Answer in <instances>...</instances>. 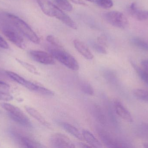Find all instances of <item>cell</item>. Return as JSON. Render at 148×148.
I'll return each instance as SVG.
<instances>
[{
  "instance_id": "obj_12",
  "label": "cell",
  "mask_w": 148,
  "mask_h": 148,
  "mask_svg": "<svg viewBox=\"0 0 148 148\" xmlns=\"http://www.w3.org/2000/svg\"><path fill=\"white\" fill-rule=\"evenodd\" d=\"M129 12L132 17L138 21H144L148 20V11L139 9L135 3H132L130 5Z\"/></svg>"
},
{
  "instance_id": "obj_15",
  "label": "cell",
  "mask_w": 148,
  "mask_h": 148,
  "mask_svg": "<svg viewBox=\"0 0 148 148\" xmlns=\"http://www.w3.org/2000/svg\"><path fill=\"white\" fill-rule=\"evenodd\" d=\"M83 137L84 140L87 142V143L91 146L92 148H102V145L101 142L94 136L93 134L87 130L82 131Z\"/></svg>"
},
{
  "instance_id": "obj_29",
  "label": "cell",
  "mask_w": 148,
  "mask_h": 148,
  "mask_svg": "<svg viewBox=\"0 0 148 148\" xmlns=\"http://www.w3.org/2000/svg\"><path fill=\"white\" fill-rule=\"evenodd\" d=\"M13 97L9 93L0 91V100L3 101H10L13 100Z\"/></svg>"
},
{
  "instance_id": "obj_33",
  "label": "cell",
  "mask_w": 148,
  "mask_h": 148,
  "mask_svg": "<svg viewBox=\"0 0 148 148\" xmlns=\"http://www.w3.org/2000/svg\"><path fill=\"white\" fill-rule=\"evenodd\" d=\"M10 87V86L8 83H6L5 82L0 81V88L3 89H8Z\"/></svg>"
},
{
  "instance_id": "obj_32",
  "label": "cell",
  "mask_w": 148,
  "mask_h": 148,
  "mask_svg": "<svg viewBox=\"0 0 148 148\" xmlns=\"http://www.w3.org/2000/svg\"><path fill=\"white\" fill-rule=\"evenodd\" d=\"M97 43L104 47V46H106V45H107V40L104 36H99L97 38Z\"/></svg>"
},
{
  "instance_id": "obj_27",
  "label": "cell",
  "mask_w": 148,
  "mask_h": 148,
  "mask_svg": "<svg viewBox=\"0 0 148 148\" xmlns=\"http://www.w3.org/2000/svg\"><path fill=\"white\" fill-rule=\"evenodd\" d=\"M36 92H37L41 94L48 96H53L54 95V92L50 89L39 85H38V87Z\"/></svg>"
},
{
  "instance_id": "obj_11",
  "label": "cell",
  "mask_w": 148,
  "mask_h": 148,
  "mask_svg": "<svg viewBox=\"0 0 148 148\" xmlns=\"http://www.w3.org/2000/svg\"><path fill=\"white\" fill-rule=\"evenodd\" d=\"M114 108L116 113L120 117L127 122H133V119L131 114L121 102L115 101Z\"/></svg>"
},
{
  "instance_id": "obj_18",
  "label": "cell",
  "mask_w": 148,
  "mask_h": 148,
  "mask_svg": "<svg viewBox=\"0 0 148 148\" xmlns=\"http://www.w3.org/2000/svg\"><path fill=\"white\" fill-rule=\"evenodd\" d=\"M60 124L65 130L73 136H75L77 139L80 140H84L82 134H81L78 129L72 124L66 122H61Z\"/></svg>"
},
{
  "instance_id": "obj_35",
  "label": "cell",
  "mask_w": 148,
  "mask_h": 148,
  "mask_svg": "<svg viewBox=\"0 0 148 148\" xmlns=\"http://www.w3.org/2000/svg\"><path fill=\"white\" fill-rule=\"evenodd\" d=\"M70 1L73 2V3H76V4L83 5H86L85 2H84L82 0H70Z\"/></svg>"
},
{
  "instance_id": "obj_21",
  "label": "cell",
  "mask_w": 148,
  "mask_h": 148,
  "mask_svg": "<svg viewBox=\"0 0 148 148\" xmlns=\"http://www.w3.org/2000/svg\"><path fill=\"white\" fill-rule=\"evenodd\" d=\"M16 61L19 63L23 67H24L25 69L27 70L32 73V74H34L36 75H40L39 71L37 70L36 68L30 64V63H28L26 62L23 61H21L20 59H16Z\"/></svg>"
},
{
  "instance_id": "obj_17",
  "label": "cell",
  "mask_w": 148,
  "mask_h": 148,
  "mask_svg": "<svg viewBox=\"0 0 148 148\" xmlns=\"http://www.w3.org/2000/svg\"><path fill=\"white\" fill-rule=\"evenodd\" d=\"M91 111L93 116L97 121L103 125L105 124L106 117L103 111L99 105L96 104L93 105L91 107Z\"/></svg>"
},
{
  "instance_id": "obj_31",
  "label": "cell",
  "mask_w": 148,
  "mask_h": 148,
  "mask_svg": "<svg viewBox=\"0 0 148 148\" xmlns=\"http://www.w3.org/2000/svg\"><path fill=\"white\" fill-rule=\"evenodd\" d=\"M140 131H142L143 135L148 136V124L144 123L141 126Z\"/></svg>"
},
{
  "instance_id": "obj_25",
  "label": "cell",
  "mask_w": 148,
  "mask_h": 148,
  "mask_svg": "<svg viewBox=\"0 0 148 148\" xmlns=\"http://www.w3.org/2000/svg\"><path fill=\"white\" fill-rule=\"evenodd\" d=\"M47 40L51 45H53L54 47L57 48L63 49V46L62 45L58 39L53 36L49 35L47 37Z\"/></svg>"
},
{
  "instance_id": "obj_10",
  "label": "cell",
  "mask_w": 148,
  "mask_h": 148,
  "mask_svg": "<svg viewBox=\"0 0 148 148\" xmlns=\"http://www.w3.org/2000/svg\"><path fill=\"white\" fill-rule=\"evenodd\" d=\"M6 73L9 77H10L11 79L19 84L24 86L25 87L31 91H34V92L36 91L38 85H36L33 83L25 80L21 76L12 71H6Z\"/></svg>"
},
{
  "instance_id": "obj_5",
  "label": "cell",
  "mask_w": 148,
  "mask_h": 148,
  "mask_svg": "<svg viewBox=\"0 0 148 148\" xmlns=\"http://www.w3.org/2000/svg\"><path fill=\"white\" fill-rule=\"evenodd\" d=\"M104 18L110 24L119 28H125L129 24L128 21L126 17L119 11L107 12L104 14Z\"/></svg>"
},
{
  "instance_id": "obj_7",
  "label": "cell",
  "mask_w": 148,
  "mask_h": 148,
  "mask_svg": "<svg viewBox=\"0 0 148 148\" xmlns=\"http://www.w3.org/2000/svg\"><path fill=\"white\" fill-rule=\"evenodd\" d=\"M50 143L54 148L75 147L73 142L67 136L61 133L53 134L50 137Z\"/></svg>"
},
{
  "instance_id": "obj_30",
  "label": "cell",
  "mask_w": 148,
  "mask_h": 148,
  "mask_svg": "<svg viewBox=\"0 0 148 148\" xmlns=\"http://www.w3.org/2000/svg\"><path fill=\"white\" fill-rule=\"evenodd\" d=\"M0 47L4 49H8L9 48V46L8 43L1 35H0Z\"/></svg>"
},
{
  "instance_id": "obj_14",
  "label": "cell",
  "mask_w": 148,
  "mask_h": 148,
  "mask_svg": "<svg viewBox=\"0 0 148 148\" xmlns=\"http://www.w3.org/2000/svg\"><path fill=\"white\" fill-rule=\"evenodd\" d=\"M25 109L26 111L33 118L36 119L42 125H43L46 127H50V124L46 120V119L37 110L32 107L28 106H25Z\"/></svg>"
},
{
  "instance_id": "obj_24",
  "label": "cell",
  "mask_w": 148,
  "mask_h": 148,
  "mask_svg": "<svg viewBox=\"0 0 148 148\" xmlns=\"http://www.w3.org/2000/svg\"><path fill=\"white\" fill-rule=\"evenodd\" d=\"M54 1L62 9L67 11H71L73 10V6L68 0H54Z\"/></svg>"
},
{
  "instance_id": "obj_6",
  "label": "cell",
  "mask_w": 148,
  "mask_h": 148,
  "mask_svg": "<svg viewBox=\"0 0 148 148\" xmlns=\"http://www.w3.org/2000/svg\"><path fill=\"white\" fill-rule=\"evenodd\" d=\"M2 32L9 41L21 49L26 48L24 39L20 34L12 27L5 25L2 28Z\"/></svg>"
},
{
  "instance_id": "obj_37",
  "label": "cell",
  "mask_w": 148,
  "mask_h": 148,
  "mask_svg": "<svg viewBox=\"0 0 148 148\" xmlns=\"http://www.w3.org/2000/svg\"><path fill=\"white\" fill-rule=\"evenodd\" d=\"M143 145L144 147L148 148V142H145Z\"/></svg>"
},
{
  "instance_id": "obj_23",
  "label": "cell",
  "mask_w": 148,
  "mask_h": 148,
  "mask_svg": "<svg viewBox=\"0 0 148 148\" xmlns=\"http://www.w3.org/2000/svg\"><path fill=\"white\" fill-rule=\"evenodd\" d=\"M132 42L134 45L140 49L145 51H148V43L142 39L137 37L133 38Z\"/></svg>"
},
{
  "instance_id": "obj_34",
  "label": "cell",
  "mask_w": 148,
  "mask_h": 148,
  "mask_svg": "<svg viewBox=\"0 0 148 148\" xmlns=\"http://www.w3.org/2000/svg\"><path fill=\"white\" fill-rule=\"evenodd\" d=\"M141 65L142 66L143 68L148 73V59L142 61L141 62Z\"/></svg>"
},
{
  "instance_id": "obj_22",
  "label": "cell",
  "mask_w": 148,
  "mask_h": 148,
  "mask_svg": "<svg viewBox=\"0 0 148 148\" xmlns=\"http://www.w3.org/2000/svg\"><path fill=\"white\" fill-rule=\"evenodd\" d=\"M80 88L82 91L88 95L93 96L95 93L94 88L89 83L82 82L80 84Z\"/></svg>"
},
{
  "instance_id": "obj_8",
  "label": "cell",
  "mask_w": 148,
  "mask_h": 148,
  "mask_svg": "<svg viewBox=\"0 0 148 148\" xmlns=\"http://www.w3.org/2000/svg\"><path fill=\"white\" fill-rule=\"evenodd\" d=\"M29 56L32 59L44 65H53L55 63L54 58L50 54L41 50H30Z\"/></svg>"
},
{
  "instance_id": "obj_26",
  "label": "cell",
  "mask_w": 148,
  "mask_h": 148,
  "mask_svg": "<svg viewBox=\"0 0 148 148\" xmlns=\"http://www.w3.org/2000/svg\"><path fill=\"white\" fill-rule=\"evenodd\" d=\"M95 1L99 7L104 9L110 8L114 4L112 0H95Z\"/></svg>"
},
{
  "instance_id": "obj_2",
  "label": "cell",
  "mask_w": 148,
  "mask_h": 148,
  "mask_svg": "<svg viewBox=\"0 0 148 148\" xmlns=\"http://www.w3.org/2000/svg\"><path fill=\"white\" fill-rule=\"evenodd\" d=\"M7 16L11 23L24 36L35 44L40 43V38L27 23L13 14H8Z\"/></svg>"
},
{
  "instance_id": "obj_9",
  "label": "cell",
  "mask_w": 148,
  "mask_h": 148,
  "mask_svg": "<svg viewBox=\"0 0 148 148\" xmlns=\"http://www.w3.org/2000/svg\"><path fill=\"white\" fill-rule=\"evenodd\" d=\"M97 133L100 139L104 145L109 148L124 147V144L114 139L107 131L103 129L98 128Z\"/></svg>"
},
{
  "instance_id": "obj_1",
  "label": "cell",
  "mask_w": 148,
  "mask_h": 148,
  "mask_svg": "<svg viewBox=\"0 0 148 148\" xmlns=\"http://www.w3.org/2000/svg\"><path fill=\"white\" fill-rule=\"evenodd\" d=\"M37 2L41 9L45 14L59 19L73 29H77L76 23L73 20L49 0H37Z\"/></svg>"
},
{
  "instance_id": "obj_19",
  "label": "cell",
  "mask_w": 148,
  "mask_h": 148,
  "mask_svg": "<svg viewBox=\"0 0 148 148\" xmlns=\"http://www.w3.org/2000/svg\"><path fill=\"white\" fill-rule=\"evenodd\" d=\"M134 96L138 100L148 102V91L141 89H136L133 91Z\"/></svg>"
},
{
  "instance_id": "obj_4",
  "label": "cell",
  "mask_w": 148,
  "mask_h": 148,
  "mask_svg": "<svg viewBox=\"0 0 148 148\" xmlns=\"http://www.w3.org/2000/svg\"><path fill=\"white\" fill-rule=\"evenodd\" d=\"M1 105L2 107L8 112L10 117L13 120L26 127H32L29 119L19 108L5 103H1Z\"/></svg>"
},
{
  "instance_id": "obj_36",
  "label": "cell",
  "mask_w": 148,
  "mask_h": 148,
  "mask_svg": "<svg viewBox=\"0 0 148 148\" xmlns=\"http://www.w3.org/2000/svg\"><path fill=\"white\" fill-rule=\"evenodd\" d=\"M78 146L81 148H92L91 146H90L89 145H87L85 143H83V142H79L78 143Z\"/></svg>"
},
{
  "instance_id": "obj_20",
  "label": "cell",
  "mask_w": 148,
  "mask_h": 148,
  "mask_svg": "<svg viewBox=\"0 0 148 148\" xmlns=\"http://www.w3.org/2000/svg\"><path fill=\"white\" fill-rule=\"evenodd\" d=\"M131 63L141 79L148 85V73L143 68L138 67L134 62L131 61Z\"/></svg>"
},
{
  "instance_id": "obj_16",
  "label": "cell",
  "mask_w": 148,
  "mask_h": 148,
  "mask_svg": "<svg viewBox=\"0 0 148 148\" xmlns=\"http://www.w3.org/2000/svg\"><path fill=\"white\" fill-rule=\"evenodd\" d=\"M19 142L22 145L27 148H43L40 142L30 137L23 136H19Z\"/></svg>"
},
{
  "instance_id": "obj_3",
  "label": "cell",
  "mask_w": 148,
  "mask_h": 148,
  "mask_svg": "<svg viewBox=\"0 0 148 148\" xmlns=\"http://www.w3.org/2000/svg\"><path fill=\"white\" fill-rule=\"evenodd\" d=\"M49 53L54 59L71 70L77 71L79 69V65L77 60L71 54L66 52L63 49L49 47Z\"/></svg>"
},
{
  "instance_id": "obj_38",
  "label": "cell",
  "mask_w": 148,
  "mask_h": 148,
  "mask_svg": "<svg viewBox=\"0 0 148 148\" xmlns=\"http://www.w3.org/2000/svg\"><path fill=\"white\" fill-rule=\"evenodd\" d=\"M86 1H89L90 2H94L95 1V0H86Z\"/></svg>"
},
{
  "instance_id": "obj_13",
  "label": "cell",
  "mask_w": 148,
  "mask_h": 148,
  "mask_svg": "<svg viewBox=\"0 0 148 148\" xmlns=\"http://www.w3.org/2000/svg\"><path fill=\"white\" fill-rule=\"evenodd\" d=\"M74 44L77 50L84 58L88 60L93 59L94 55L89 49L83 42L80 40L75 39L74 41Z\"/></svg>"
},
{
  "instance_id": "obj_28",
  "label": "cell",
  "mask_w": 148,
  "mask_h": 148,
  "mask_svg": "<svg viewBox=\"0 0 148 148\" xmlns=\"http://www.w3.org/2000/svg\"><path fill=\"white\" fill-rule=\"evenodd\" d=\"M93 48L98 53H101L102 54H106L107 53L106 49L104 47V46L101 45V44L97 43H94L92 45Z\"/></svg>"
}]
</instances>
